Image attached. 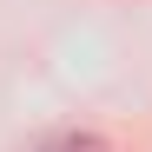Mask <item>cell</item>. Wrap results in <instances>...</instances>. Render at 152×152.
Masks as SVG:
<instances>
[{
	"instance_id": "1",
	"label": "cell",
	"mask_w": 152,
	"mask_h": 152,
	"mask_svg": "<svg viewBox=\"0 0 152 152\" xmlns=\"http://www.w3.org/2000/svg\"><path fill=\"white\" fill-rule=\"evenodd\" d=\"M33 152H113V139H99V132H60V139H46Z\"/></svg>"
}]
</instances>
